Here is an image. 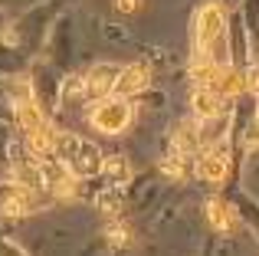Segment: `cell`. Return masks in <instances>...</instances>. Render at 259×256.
<instances>
[{
    "label": "cell",
    "instance_id": "6da1fadb",
    "mask_svg": "<svg viewBox=\"0 0 259 256\" xmlns=\"http://www.w3.org/2000/svg\"><path fill=\"white\" fill-rule=\"evenodd\" d=\"M53 158L63 161L72 178H95V174H102V164H105V154H102L92 141L79 138V135H72V132H56Z\"/></svg>",
    "mask_w": 259,
    "mask_h": 256
},
{
    "label": "cell",
    "instance_id": "7a4b0ae2",
    "mask_svg": "<svg viewBox=\"0 0 259 256\" xmlns=\"http://www.w3.org/2000/svg\"><path fill=\"white\" fill-rule=\"evenodd\" d=\"M227 33V10L220 4H203L194 17V43H197V56H210L213 46L223 43Z\"/></svg>",
    "mask_w": 259,
    "mask_h": 256
},
{
    "label": "cell",
    "instance_id": "3957f363",
    "mask_svg": "<svg viewBox=\"0 0 259 256\" xmlns=\"http://www.w3.org/2000/svg\"><path fill=\"white\" fill-rule=\"evenodd\" d=\"M132 118H135V109L125 102V99L121 96H108V99H102V102L92 109L89 122L99 128L102 135H121L128 125H132Z\"/></svg>",
    "mask_w": 259,
    "mask_h": 256
},
{
    "label": "cell",
    "instance_id": "277c9868",
    "mask_svg": "<svg viewBox=\"0 0 259 256\" xmlns=\"http://www.w3.org/2000/svg\"><path fill=\"white\" fill-rule=\"evenodd\" d=\"M230 174V148L223 145V141H217V145L203 148L200 154H197V178L207 181V184H223Z\"/></svg>",
    "mask_w": 259,
    "mask_h": 256
},
{
    "label": "cell",
    "instance_id": "5b68a950",
    "mask_svg": "<svg viewBox=\"0 0 259 256\" xmlns=\"http://www.w3.org/2000/svg\"><path fill=\"white\" fill-rule=\"evenodd\" d=\"M118 72H121V66H115V63H102V66H95V69L82 79L85 96H89V99H108V96L115 92Z\"/></svg>",
    "mask_w": 259,
    "mask_h": 256
},
{
    "label": "cell",
    "instance_id": "8992f818",
    "mask_svg": "<svg viewBox=\"0 0 259 256\" xmlns=\"http://www.w3.org/2000/svg\"><path fill=\"white\" fill-rule=\"evenodd\" d=\"M190 109H194V118H200V122H213V118L223 115V109H227V99H223L220 92H213V89H200V86H194Z\"/></svg>",
    "mask_w": 259,
    "mask_h": 256
},
{
    "label": "cell",
    "instance_id": "52a82bcc",
    "mask_svg": "<svg viewBox=\"0 0 259 256\" xmlns=\"http://www.w3.org/2000/svg\"><path fill=\"white\" fill-rule=\"evenodd\" d=\"M148 86H151V69L141 66V63H132V66H121L118 82H115V92L125 99V96H138V92H145Z\"/></svg>",
    "mask_w": 259,
    "mask_h": 256
},
{
    "label": "cell",
    "instance_id": "ba28073f",
    "mask_svg": "<svg viewBox=\"0 0 259 256\" xmlns=\"http://www.w3.org/2000/svg\"><path fill=\"white\" fill-rule=\"evenodd\" d=\"M207 220H210V227L213 230H220V233H233L236 230V207L233 204H227L223 197H210L207 200Z\"/></svg>",
    "mask_w": 259,
    "mask_h": 256
},
{
    "label": "cell",
    "instance_id": "9c48e42d",
    "mask_svg": "<svg viewBox=\"0 0 259 256\" xmlns=\"http://www.w3.org/2000/svg\"><path fill=\"white\" fill-rule=\"evenodd\" d=\"M17 125L23 128L26 135L46 125V115H43V109L36 105V99L26 96V99H20V102H17Z\"/></svg>",
    "mask_w": 259,
    "mask_h": 256
},
{
    "label": "cell",
    "instance_id": "30bf717a",
    "mask_svg": "<svg viewBox=\"0 0 259 256\" xmlns=\"http://www.w3.org/2000/svg\"><path fill=\"white\" fill-rule=\"evenodd\" d=\"M30 210H36V194L30 187H20L4 200V217H26Z\"/></svg>",
    "mask_w": 259,
    "mask_h": 256
},
{
    "label": "cell",
    "instance_id": "8fae6325",
    "mask_svg": "<svg viewBox=\"0 0 259 256\" xmlns=\"http://www.w3.org/2000/svg\"><path fill=\"white\" fill-rule=\"evenodd\" d=\"M102 174H105L112 184H125V181H132L128 158H121V154H112V158H105V164H102Z\"/></svg>",
    "mask_w": 259,
    "mask_h": 256
},
{
    "label": "cell",
    "instance_id": "7c38bea8",
    "mask_svg": "<svg viewBox=\"0 0 259 256\" xmlns=\"http://www.w3.org/2000/svg\"><path fill=\"white\" fill-rule=\"evenodd\" d=\"M13 178H17L20 187H30V191H36V187H43V167L36 164H17L13 167Z\"/></svg>",
    "mask_w": 259,
    "mask_h": 256
},
{
    "label": "cell",
    "instance_id": "4fadbf2b",
    "mask_svg": "<svg viewBox=\"0 0 259 256\" xmlns=\"http://www.w3.org/2000/svg\"><path fill=\"white\" fill-rule=\"evenodd\" d=\"M243 145H246V148H259V105H256L253 118H249V125H246V135H243Z\"/></svg>",
    "mask_w": 259,
    "mask_h": 256
},
{
    "label": "cell",
    "instance_id": "5bb4252c",
    "mask_svg": "<svg viewBox=\"0 0 259 256\" xmlns=\"http://www.w3.org/2000/svg\"><path fill=\"white\" fill-rule=\"evenodd\" d=\"M246 92L249 96H259V66H249L246 69Z\"/></svg>",
    "mask_w": 259,
    "mask_h": 256
},
{
    "label": "cell",
    "instance_id": "9a60e30c",
    "mask_svg": "<svg viewBox=\"0 0 259 256\" xmlns=\"http://www.w3.org/2000/svg\"><path fill=\"white\" fill-rule=\"evenodd\" d=\"M115 7H118L121 13H135L141 7V0H115Z\"/></svg>",
    "mask_w": 259,
    "mask_h": 256
},
{
    "label": "cell",
    "instance_id": "2e32d148",
    "mask_svg": "<svg viewBox=\"0 0 259 256\" xmlns=\"http://www.w3.org/2000/svg\"><path fill=\"white\" fill-rule=\"evenodd\" d=\"M125 233H128V230L118 224V227H112V230H108V237H112V243H125Z\"/></svg>",
    "mask_w": 259,
    "mask_h": 256
}]
</instances>
